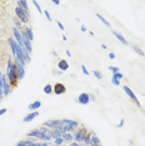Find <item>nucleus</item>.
<instances>
[{
	"instance_id": "obj_21",
	"label": "nucleus",
	"mask_w": 145,
	"mask_h": 146,
	"mask_svg": "<svg viewBox=\"0 0 145 146\" xmlns=\"http://www.w3.org/2000/svg\"><path fill=\"white\" fill-rule=\"evenodd\" d=\"M40 106H41V102H40V101H34L33 104H30V105L28 106V109L33 111V110H36V109H39Z\"/></svg>"
},
{
	"instance_id": "obj_7",
	"label": "nucleus",
	"mask_w": 145,
	"mask_h": 146,
	"mask_svg": "<svg viewBox=\"0 0 145 146\" xmlns=\"http://www.w3.org/2000/svg\"><path fill=\"white\" fill-rule=\"evenodd\" d=\"M123 90L125 91V94H126V95H128V96H129V98L131 99V101H133V102H134V104L136 105V106H139V108H140L141 105H140L139 99H138V98H136V95H135L134 92L131 91V89H129V88H128V86H123Z\"/></svg>"
},
{
	"instance_id": "obj_48",
	"label": "nucleus",
	"mask_w": 145,
	"mask_h": 146,
	"mask_svg": "<svg viewBox=\"0 0 145 146\" xmlns=\"http://www.w3.org/2000/svg\"><path fill=\"white\" fill-rule=\"evenodd\" d=\"M89 146H91V145H89Z\"/></svg>"
},
{
	"instance_id": "obj_45",
	"label": "nucleus",
	"mask_w": 145,
	"mask_h": 146,
	"mask_svg": "<svg viewBox=\"0 0 145 146\" xmlns=\"http://www.w3.org/2000/svg\"><path fill=\"white\" fill-rule=\"evenodd\" d=\"M55 5H60V1H58V0H55V1H53Z\"/></svg>"
},
{
	"instance_id": "obj_34",
	"label": "nucleus",
	"mask_w": 145,
	"mask_h": 146,
	"mask_svg": "<svg viewBox=\"0 0 145 146\" xmlns=\"http://www.w3.org/2000/svg\"><path fill=\"white\" fill-rule=\"evenodd\" d=\"M115 79H118V80H120V79H123V74H121V72H118V74H114L113 75Z\"/></svg>"
},
{
	"instance_id": "obj_4",
	"label": "nucleus",
	"mask_w": 145,
	"mask_h": 146,
	"mask_svg": "<svg viewBox=\"0 0 145 146\" xmlns=\"http://www.w3.org/2000/svg\"><path fill=\"white\" fill-rule=\"evenodd\" d=\"M15 14H16L18 19L23 23V24H26V23L29 21V19H30V15H29V13L24 11L21 8H19V6H16V8H15Z\"/></svg>"
},
{
	"instance_id": "obj_31",
	"label": "nucleus",
	"mask_w": 145,
	"mask_h": 146,
	"mask_svg": "<svg viewBox=\"0 0 145 146\" xmlns=\"http://www.w3.org/2000/svg\"><path fill=\"white\" fill-rule=\"evenodd\" d=\"M15 25H16V29H18L19 31H23V26H21V24H20V21L15 20Z\"/></svg>"
},
{
	"instance_id": "obj_46",
	"label": "nucleus",
	"mask_w": 145,
	"mask_h": 146,
	"mask_svg": "<svg viewBox=\"0 0 145 146\" xmlns=\"http://www.w3.org/2000/svg\"><path fill=\"white\" fill-rule=\"evenodd\" d=\"M67 55L68 56H71V54H70V51H69V50H67Z\"/></svg>"
},
{
	"instance_id": "obj_15",
	"label": "nucleus",
	"mask_w": 145,
	"mask_h": 146,
	"mask_svg": "<svg viewBox=\"0 0 145 146\" xmlns=\"http://www.w3.org/2000/svg\"><path fill=\"white\" fill-rule=\"evenodd\" d=\"M38 115H39V112L38 111H33L31 114H29V115H26L24 119H23V121L24 122H30V121H33L35 117H38Z\"/></svg>"
},
{
	"instance_id": "obj_36",
	"label": "nucleus",
	"mask_w": 145,
	"mask_h": 146,
	"mask_svg": "<svg viewBox=\"0 0 145 146\" xmlns=\"http://www.w3.org/2000/svg\"><path fill=\"white\" fill-rule=\"evenodd\" d=\"M81 70H83V72H84V74L86 75V76L89 75V71H88V69L85 68V65H83V66H81Z\"/></svg>"
},
{
	"instance_id": "obj_44",
	"label": "nucleus",
	"mask_w": 145,
	"mask_h": 146,
	"mask_svg": "<svg viewBox=\"0 0 145 146\" xmlns=\"http://www.w3.org/2000/svg\"><path fill=\"white\" fill-rule=\"evenodd\" d=\"M81 31H83V33H85V31H88V29H86V28H85V26L83 25V26H81Z\"/></svg>"
},
{
	"instance_id": "obj_1",
	"label": "nucleus",
	"mask_w": 145,
	"mask_h": 146,
	"mask_svg": "<svg viewBox=\"0 0 145 146\" xmlns=\"http://www.w3.org/2000/svg\"><path fill=\"white\" fill-rule=\"evenodd\" d=\"M6 78H8V81H9V85H10L11 90H14L16 86H18L19 81H20V79H19L18 70H16V66H15L14 62H13L11 59H9V60H8V69H6Z\"/></svg>"
},
{
	"instance_id": "obj_47",
	"label": "nucleus",
	"mask_w": 145,
	"mask_h": 146,
	"mask_svg": "<svg viewBox=\"0 0 145 146\" xmlns=\"http://www.w3.org/2000/svg\"><path fill=\"white\" fill-rule=\"evenodd\" d=\"M96 146H101V144H100V145H96Z\"/></svg>"
},
{
	"instance_id": "obj_25",
	"label": "nucleus",
	"mask_w": 145,
	"mask_h": 146,
	"mask_svg": "<svg viewBox=\"0 0 145 146\" xmlns=\"http://www.w3.org/2000/svg\"><path fill=\"white\" fill-rule=\"evenodd\" d=\"M91 136H93V134H91V132H86V135H85V139H84V145H85V146H89V145H90Z\"/></svg>"
},
{
	"instance_id": "obj_32",
	"label": "nucleus",
	"mask_w": 145,
	"mask_h": 146,
	"mask_svg": "<svg viewBox=\"0 0 145 146\" xmlns=\"http://www.w3.org/2000/svg\"><path fill=\"white\" fill-rule=\"evenodd\" d=\"M93 74H94L95 76H96V78H98V79H101V78H103V75H101V72H100V71H98V70H95V71H93Z\"/></svg>"
},
{
	"instance_id": "obj_41",
	"label": "nucleus",
	"mask_w": 145,
	"mask_h": 146,
	"mask_svg": "<svg viewBox=\"0 0 145 146\" xmlns=\"http://www.w3.org/2000/svg\"><path fill=\"white\" fill-rule=\"evenodd\" d=\"M109 59H111V60L115 59V54H114V52H110V54H109Z\"/></svg>"
},
{
	"instance_id": "obj_43",
	"label": "nucleus",
	"mask_w": 145,
	"mask_h": 146,
	"mask_svg": "<svg viewBox=\"0 0 145 146\" xmlns=\"http://www.w3.org/2000/svg\"><path fill=\"white\" fill-rule=\"evenodd\" d=\"M38 145H39V146H49L48 142H39Z\"/></svg>"
},
{
	"instance_id": "obj_39",
	"label": "nucleus",
	"mask_w": 145,
	"mask_h": 146,
	"mask_svg": "<svg viewBox=\"0 0 145 146\" xmlns=\"http://www.w3.org/2000/svg\"><path fill=\"white\" fill-rule=\"evenodd\" d=\"M6 111H8V109H1V110H0V116L4 115V114H6Z\"/></svg>"
},
{
	"instance_id": "obj_30",
	"label": "nucleus",
	"mask_w": 145,
	"mask_h": 146,
	"mask_svg": "<svg viewBox=\"0 0 145 146\" xmlns=\"http://www.w3.org/2000/svg\"><path fill=\"white\" fill-rule=\"evenodd\" d=\"M111 84H113L114 86H119V85H120V81L118 80V79H115L114 76H113V79H111Z\"/></svg>"
},
{
	"instance_id": "obj_9",
	"label": "nucleus",
	"mask_w": 145,
	"mask_h": 146,
	"mask_svg": "<svg viewBox=\"0 0 145 146\" xmlns=\"http://www.w3.org/2000/svg\"><path fill=\"white\" fill-rule=\"evenodd\" d=\"M3 91H4V95H9L11 92V88L9 85V81H8V78L5 75H3Z\"/></svg>"
},
{
	"instance_id": "obj_2",
	"label": "nucleus",
	"mask_w": 145,
	"mask_h": 146,
	"mask_svg": "<svg viewBox=\"0 0 145 146\" xmlns=\"http://www.w3.org/2000/svg\"><path fill=\"white\" fill-rule=\"evenodd\" d=\"M63 134L64 132H71L74 129H76L79 126V122L75 120H70V119H63Z\"/></svg>"
},
{
	"instance_id": "obj_14",
	"label": "nucleus",
	"mask_w": 145,
	"mask_h": 146,
	"mask_svg": "<svg viewBox=\"0 0 145 146\" xmlns=\"http://www.w3.org/2000/svg\"><path fill=\"white\" fill-rule=\"evenodd\" d=\"M9 45H10V48H11V51H13V54H14V56H16V51H18L19 44H18V42H16V40H15V39L10 38V39H9Z\"/></svg>"
},
{
	"instance_id": "obj_6",
	"label": "nucleus",
	"mask_w": 145,
	"mask_h": 146,
	"mask_svg": "<svg viewBox=\"0 0 145 146\" xmlns=\"http://www.w3.org/2000/svg\"><path fill=\"white\" fill-rule=\"evenodd\" d=\"M20 34L23 36V40H28V41H33L34 40V34H33V29L31 28H24L23 31H20Z\"/></svg>"
},
{
	"instance_id": "obj_8",
	"label": "nucleus",
	"mask_w": 145,
	"mask_h": 146,
	"mask_svg": "<svg viewBox=\"0 0 145 146\" xmlns=\"http://www.w3.org/2000/svg\"><path fill=\"white\" fill-rule=\"evenodd\" d=\"M14 64H15V66H16V70H18L19 79H20V80H21V79H23V78H24V76H25V66L23 65L21 62L19 61V60H18V59H16V58L14 59Z\"/></svg>"
},
{
	"instance_id": "obj_40",
	"label": "nucleus",
	"mask_w": 145,
	"mask_h": 146,
	"mask_svg": "<svg viewBox=\"0 0 145 146\" xmlns=\"http://www.w3.org/2000/svg\"><path fill=\"white\" fill-rule=\"evenodd\" d=\"M3 96H4V91H3V89H1V88H0V101H1Z\"/></svg>"
},
{
	"instance_id": "obj_33",
	"label": "nucleus",
	"mask_w": 145,
	"mask_h": 146,
	"mask_svg": "<svg viewBox=\"0 0 145 146\" xmlns=\"http://www.w3.org/2000/svg\"><path fill=\"white\" fill-rule=\"evenodd\" d=\"M63 142H64V139L63 137H60V139H57V140H55V145H58V146H60Z\"/></svg>"
},
{
	"instance_id": "obj_11",
	"label": "nucleus",
	"mask_w": 145,
	"mask_h": 146,
	"mask_svg": "<svg viewBox=\"0 0 145 146\" xmlns=\"http://www.w3.org/2000/svg\"><path fill=\"white\" fill-rule=\"evenodd\" d=\"M13 35H14V39L16 40V42L19 44V46H24V42H23V36L20 34V31L16 28H13Z\"/></svg>"
},
{
	"instance_id": "obj_27",
	"label": "nucleus",
	"mask_w": 145,
	"mask_h": 146,
	"mask_svg": "<svg viewBox=\"0 0 145 146\" xmlns=\"http://www.w3.org/2000/svg\"><path fill=\"white\" fill-rule=\"evenodd\" d=\"M53 91H54V88H53L50 84H47V85H45V88H44V92H45V94L49 95V94H51Z\"/></svg>"
},
{
	"instance_id": "obj_18",
	"label": "nucleus",
	"mask_w": 145,
	"mask_h": 146,
	"mask_svg": "<svg viewBox=\"0 0 145 146\" xmlns=\"http://www.w3.org/2000/svg\"><path fill=\"white\" fill-rule=\"evenodd\" d=\"M58 66H59V69H60L61 71H65V70H68L69 69V64H68L67 60H60L59 61V64H58Z\"/></svg>"
},
{
	"instance_id": "obj_35",
	"label": "nucleus",
	"mask_w": 145,
	"mask_h": 146,
	"mask_svg": "<svg viewBox=\"0 0 145 146\" xmlns=\"http://www.w3.org/2000/svg\"><path fill=\"white\" fill-rule=\"evenodd\" d=\"M44 14H45V16H47V19H48L49 21H53V19H51L50 14H49V11H44Z\"/></svg>"
},
{
	"instance_id": "obj_37",
	"label": "nucleus",
	"mask_w": 145,
	"mask_h": 146,
	"mask_svg": "<svg viewBox=\"0 0 145 146\" xmlns=\"http://www.w3.org/2000/svg\"><path fill=\"white\" fill-rule=\"evenodd\" d=\"M124 122H125V121H124V119H121V120H120V122H119V124H118V125H116V127H118V129H120V127H123V125H124Z\"/></svg>"
},
{
	"instance_id": "obj_16",
	"label": "nucleus",
	"mask_w": 145,
	"mask_h": 146,
	"mask_svg": "<svg viewBox=\"0 0 145 146\" xmlns=\"http://www.w3.org/2000/svg\"><path fill=\"white\" fill-rule=\"evenodd\" d=\"M111 33H113V35H114V36H116V39H118V40H119L120 42H123L124 45H128V44H129L126 39H125V38H124V36L121 35V34H119V33H118V31H115V30H111Z\"/></svg>"
},
{
	"instance_id": "obj_28",
	"label": "nucleus",
	"mask_w": 145,
	"mask_h": 146,
	"mask_svg": "<svg viewBox=\"0 0 145 146\" xmlns=\"http://www.w3.org/2000/svg\"><path fill=\"white\" fill-rule=\"evenodd\" d=\"M109 70L113 71V75L114 74H118V72H120L119 71V68H116V66H109Z\"/></svg>"
},
{
	"instance_id": "obj_23",
	"label": "nucleus",
	"mask_w": 145,
	"mask_h": 146,
	"mask_svg": "<svg viewBox=\"0 0 145 146\" xmlns=\"http://www.w3.org/2000/svg\"><path fill=\"white\" fill-rule=\"evenodd\" d=\"M90 145H91V146H96V145H100V139H99L98 136L93 135V136H91V140H90Z\"/></svg>"
},
{
	"instance_id": "obj_3",
	"label": "nucleus",
	"mask_w": 145,
	"mask_h": 146,
	"mask_svg": "<svg viewBox=\"0 0 145 146\" xmlns=\"http://www.w3.org/2000/svg\"><path fill=\"white\" fill-rule=\"evenodd\" d=\"M44 126L50 130H60L63 132V122L61 120H48L44 122Z\"/></svg>"
},
{
	"instance_id": "obj_10",
	"label": "nucleus",
	"mask_w": 145,
	"mask_h": 146,
	"mask_svg": "<svg viewBox=\"0 0 145 146\" xmlns=\"http://www.w3.org/2000/svg\"><path fill=\"white\" fill-rule=\"evenodd\" d=\"M78 102L81 105H88L90 102V95L86 94V92H83V94L79 95L78 98Z\"/></svg>"
},
{
	"instance_id": "obj_42",
	"label": "nucleus",
	"mask_w": 145,
	"mask_h": 146,
	"mask_svg": "<svg viewBox=\"0 0 145 146\" xmlns=\"http://www.w3.org/2000/svg\"><path fill=\"white\" fill-rule=\"evenodd\" d=\"M69 146H81V145H80V144H78V142H75V141H74V142H70V145H69Z\"/></svg>"
},
{
	"instance_id": "obj_17",
	"label": "nucleus",
	"mask_w": 145,
	"mask_h": 146,
	"mask_svg": "<svg viewBox=\"0 0 145 146\" xmlns=\"http://www.w3.org/2000/svg\"><path fill=\"white\" fill-rule=\"evenodd\" d=\"M15 146H39V145L36 144V142L30 141V140H21V141H19Z\"/></svg>"
},
{
	"instance_id": "obj_19",
	"label": "nucleus",
	"mask_w": 145,
	"mask_h": 146,
	"mask_svg": "<svg viewBox=\"0 0 145 146\" xmlns=\"http://www.w3.org/2000/svg\"><path fill=\"white\" fill-rule=\"evenodd\" d=\"M18 6H19V8H21L24 11L29 13V5H28V1H23V0H19V1H18Z\"/></svg>"
},
{
	"instance_id": "obj_22",
	"label": "nucleus",
	"mask_w": 145,
	"mask_h": 146,
	"mask_svg": "<svg viewBox=\"0 0 145 146\" xmlns=\"http://www.w3.org/2000/svg\"><path fill=\"white\" fill-rule=\"evenodd\" d=\"M63 139H64V141H72L74 140V135L71 132H64L63 134Z\"/></svg>"
},
{
	"instance_id": "obj_38",
	"label": "nucleus",
	"mask_w": 145,
	"mask_h": 146,
	"mask_svg": "<svg viewBox=\"0 0 145 146\" xmlns=\"http://www.w3.org/2000/svg\"><path fill=\"white\" fill-rule=\"evenodd\" d=\"M57 24H58V26H59V29H61V30H64V25H63L60 21H57Z\"/></svg>"
},
{
	"instance_id": "obj_29",
	"label": "nucleus",
	"mask_w": 145,
	"mask_h": 146,
	"mask_svg": "<svg viewBox=\"0 0 145 146\" xmlns=\"http://www.w3.org/2000/svg\"><path fill=\"white\" fill-rule=\"evenodd\" d=\"M33 4H34V6L36 8V10H38V13H40V14H41V13H43V10H41L40 5H39V3L36 1V0H34V1H33Z\"/></svg>"
},
{
	"instance_id": "obj_26",
	"label": "nucleus",
	"mask_w": 145,
	"mask_h": 146,
	"mask_svg": "<svg viewBox=\"0 0 145 146\" xmlns=\"http://www.w3.org/2000/svg\"><path fill=\"white\" fill-rule=\"evenodd\" d=\"M51 131H53V139H54V140L63 137V132L60 130H51Z\"/></svg>"
},
{
	"instance_id": "obj_12",
	"label": "nucleus",
	"mask_w": 145,
	"mask_h": 146,
	"mask_svg": "<svg viewBox=\"0 0 145 146\" xmlns=\"http://www.w3.org/2000/svg\"><path fill=\"white\" fill-rule=\"evenodd\" d=\"M65 91H67V88H65L64 84H61V82H57V84L54 85V92L57 95H61V94H64Z\"/></svg>"
},
{
	"instance_id": "obj_24",
	"label": "nucleus",
	"mask_w": 145,
	"mask_h": 146,
	"mask_svg": "<svg viewBox=\"0 0 145 146\" xmlns=\"http://www.w3.org/2000/svg\"><path fill=\"white\" fill-rule=\"evenodd\" d=\"M96 18H98V19H99V20H100L101 23H103V24H104L105 26H108V28H110V23H109V21L106 20V19L104 18L103 15H100V14H96Z\"/></svg>"
},
{
	"instance_id": "obj_5",
	"label": "nucleus",
	"mask_w": 145,
	"mask_h": 146,
	"mask_svg": "<svg viewBox=\"0 0 145 146\" xmlns=\"http://www.w3.org/2000/svg\"><path fill=\"white\" fill-rule=\"evenodd\" d=\"M86 129L84 127H80L76 131L74 132V140L75 142H78V144H81V142H84V139H85V135H86Z\"/></svg>"
},
{
	"instance_id": "obj_20",
	"label": "nucleus",
	"mask_w": 145,
	"mask_h": 146,
	"mask_svg": "<svg viewBox=\"0 0 145 146\" xmlns=\"http://www.w3.org/2000/svg\"><path fill=\"white\" fill-rule=\"evenodd\" d=\"M131 49H133V50H134L135 52H136L138 55H140V56H145V52H144L143 50H141V49H140V48H139V46H138V45H135V44H131Z\"/></svg>"
},
{
	"instance_id": "obj_13",
	"label": "nucleus",
	"mask_w": 145,
	"mask_h": 146,
	"mask_svg": "<svg viewBox=\"0 0 145 146\" xmlns=\"http://www.w3.org/2000/svg\"><path fill=\"white\" fill-rule=\"evenodd\" d=\"M41 135H43L41 129H35V130H31V131H29L28 134H26L28 137H36V139H39V140L41 139Z\"/></svg>"
}]
</instances>
